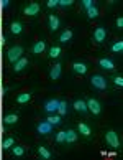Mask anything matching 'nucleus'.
I'll list each match as a JSON object with an SVG mask.
<instances>
[{"label": "nucleus", "instance_id": "obj_15", "mask_svg": "<svg viewBox=\"0 0 123 160\" xmlns=\"http://www.w3.org/2000/svg\"><path fill=\"white\" fill-rule=\"evenodd\" d=\"M77 134H80L82 137H85V139H90L92 137V129H90L89 124L80 122V124H77Z\"/></svg>", "mask_w": 123, "mask_h": 160}, {"label": "nucleus", "instance_id": "obj_29", "mask_svg": "<svg viewBox=\"0 0 123 160\" xmlns=\"http://www.w3.org/2000/svg\"><path fill=\"white\" fill-rule=\"evenodd\" d=\"M110 79H112V82L116 88H123V76L121 74H113Z\"/></svg>", "mask_w": 123, "mask_h": 160}, {"label": "nucleus", "instance_id": "obj_5", "mask_svg": "<svg viewBox=\"0 0 123 160\" xmlns=\"http://www.w3.org/2000/svg\"><path fill=\"white\" fill-rule=\"evenodd\" d=\"M107 35H108L107 28H105L103 25H98L95 30H93L92 38H93V41H95V43H105V40H107Z\"/></svg>", "mask_w": 123, "mask_h": 160}, {"label": "nucleus", "instance_id": "obj_28", "mask_svg": "<svg viewBox=\"0 0 123 160\" xmlns=\"http://www.w3.org/2000/svg\"><path fill=\"white\" fill-rule=\"evenodd\" d=\"M11 152H13V155L15 157H21V155H25V147L23 145H13L11 147Z\"/></svg>", "mask_w": 123, "mask_h": 160}, {"label": "nucleus", "instance_id": "obj_26", "mask_svg": "<svg viewBox=\"0 0 123 160\" xmlns=\"http://www.w3.org/2000/svg\"><path fill=\"white\" fill-rule=\"evenodd\" d=\"M110 50H112L113 53H121L123 51V40L121 38L115 40L113 43H112V46H110Z\"/></svg>", "mask_w": 123, "mask_h": 160}, {"label": "nucleus", "instance_id": "obj_35", "mask_svg": "<svg viewBox=\"0 0 123 160\" xmlns=\"http://www.w3.org/2000/svg\"><path fill=\"white\" fill-rule=\"evenodd\" d=\"M115 27H116V30H121L123 28V17H118V18L115 20Z\"/></svg>", "mask_w": 123, "mask_h": 160}, {"label": "nucleus", "instance_id": "obj_19", "mask_svg": "<svg viewBox=\"0 0 123 160\" xmlns=\"http://www.w3.org/2000/svg\"><path fill=\"white\" fill-rule=\"evenodd\" d=\"M31 98H33V91H23L16 96V102L18 104H26Z\"/></svg>", "mask_w": 123, "mask_h": 160}, {"label": "nucleus", "instance_id": "obj_22", "mask_svg": "<svg viewBox=\"0 0 123 160\" xmlns=\"http://www.w3.org/2000/svg\"><path fill=\"white\" fill-rule=\"evenodd\" d=\"M38 155L41 158H52V157H54V155H52V152L46 145H38Z\"/></svg>", "mask_w": 123, "mask_h": 160}, {"label": "nucleus", "instance_id": "obj_11", "mask_svg": "<svg viewBox=\"0 0 123 160\" xmlns=\"http://www.w3.org/2000/svg\"><path fill=\"white\" fill-rule=\"evenodd\" d=\"M72 71L79 76H84V74H87V71H89V64L85 61H74L72 63Z\"/></svg>", "mask_w": 123, "mask_h": 160}, {"label": "nucleus", "instance_id": "obj_13", "mask_svg": "<svg viewBox=\"0 0 123 160\" xmlns=\"http://www.w3.org/2000/svg\"><path fill=\"white\" fill-rule=\"evenodd\" d=\"M59 27H61V18H59V17L54 15V13L48 15V28H49V32H51V33L56 32Z\"/></svg>", "mask_w": 123, "mask_h": 160}, {"label": "nucleus", "instance_id": "obj_17", "mask_svg": "<svg viewBox=\"0 0 123 160\" xmlns=\"http://www.w3.org/2000/svg\"><path fill=\"white\" fill-rule=\"evenodd\" d=\"M8 28H10V33L11 35H21L23 30H25V25H23L20 20H15V22H11L10 25H8Z\"/></svg>", "mask_w": 123, "mask_h": 160}, {"label": "nucleus", "instance_id": "obj_3", "mask_svg": "<svg viewBox=\"0 0 123 160\" xmlns=\"http://www.w3.org/2000/svg\"><path fill=\"white\" fill-rule=\"evenodd\" d=\"M23 53H25V50H23L21 45H13V46H10L8 51H7V60L10 63H15L23 56Z\"/></svg>", "mask_w": 123, "mask_h": 160}, {"label": "nucleus", "instance_id": "obj_25", "mask_svg": "<svg viewBox=\"0 0 123 160\" xmlns=\"http://www.w3.org/2000/svg\"><path fill=\"white\" fill-rule=\"evenodd\" d=\"M67 112H69L67 101H59V106H57V114L62 117V116H67Z\"/></svg>", "mask_w": 123, "mask_h": 160}, {"label": "nucleus", "instance_id": "obj_31", "mask_svg": "<svg viewBox=\"0 0 123 160\" xmlns=\"http://www.w3.org/2000/svg\"><path fill=\"white\" fill-rule=\"evenodd\" d=\"M59 8H71L74 5V0H57Z\"/></svg>", "mask_w": 123, "mask_h": 160}, {"label": "nucleus", "instance_id": "obj_10", "mask_svg": "<svg viewBox=\"0 0 123 160\" xmlns=\"http://www.w3.org/2000/svg\"><path fill=\"white\" fill-rule=\"evenodd\" d=\"M36 132H38V135H49V134H52V126L46 121H41L36 124Z\"/></svg>", "mask_w": 123, "mask_h": 160}, {"label": "nucleus", "instance_id": "obj_23", "mask_svg": "<svg viewBox=\"0 0 123 160\" xmlns=\"http://www.w3.org/2000/svg\"><path fill=\"white\" fill-rule=\"evenodd\" d=\"M62 55V50L59 48V46H51V48L48 50V58L49 60H56V58H59Z\"/></svg>", "mask_w": 123, "mask_h": 160}, {"label": "nucleus", "instance_id": "obj_14", "mask_svg": "<svg viewBox=\"0 0 123 160\" xmlns=\"http://www.w3.org/2000/svg\"><path fill=\"white\" fill-rule=\"evenodd\" d=\"M46 46H48L46 40H38V41H34V43L31 45V53L33 55H41V53H44Z\"/></svg>", "mask_w": 123, "mask_h": 160}, {"label": "nucleus", "instance_id": "obj_16", "mask_svg": "<svg viewBox=\"0 0 123 160\" xmlns=\"http://www.w3.org/2000/svg\"><path fill=\"white\" fill-rule=\"evenodd\" d=\"M97 63L100 66V69H103V71H115V63L110 58H100Z\"/></svg>", "mask_w": 123, "mask_h": 160}, {"label": "nucleus", "instance_id": "obj_18", "mask_svg": "<svg viewBox=\"0 0 123 160\" xmlns=\"http://www.w3.org/2000/svg\"><path fill=\"white\" fill-rule=\"evenodd\" d=\"M66 132V144L67 145H72L77 142L79 139V134H77V130H74V129H67V130H64Z\"/></svg>", "mask_w": 123, "mask_h": 160}, {"label": "nucleus", "instance_id": "obj_20", "mask_svg": "<svg viewBox=\"0 0 123 160\" xmlns=\"http://www.w3.org/2000/svg\"><path fill=\"white\" fill-rule=\"evenodd\" d=\"M46 122H49L52 127H56V126H61V124H62V119H61V116L56 112V114H48Z\"/></svg>", "mask_w": 123, "mask_h": 160}, {"label": "nucleus", "instance_id": "obj_34", "mask_svg": "<svg viewBox=\"0 0 123 160\" xmlns=\"http://www.w3.org/2000/svg\"><path fill=\"white\" fill-rule=\"evenodd\" d=\"M46 7L48 8H59V5H57V0H48V2H46Z\"/></svg>", "mask_w": 123, "mask_h": 160}, {"label": "nucleus", "instance_id": "obj_33", "mask_svg": "<svg viewBox=\"0 0 123 160\" xmlns=\"http://www.w3.org/2000/svg\"><path fill=\"white\" fill-rule=\"evenodd\" d=\"M80 5H82V8H84V10H89L92 5H95V2H93V0H82Z\"/></svg>", "mask_w": 123, "mask_h": 160}, {"label": "nucleus", "instance_id": "obj_9", "mask_svg": "<svg viewBox=\"0 0 123 160\" xmlns=\"http://www.w3.org/2000/svg\"><path fill=\"white\" fill-rule=\"evenodd\" d=\"M28 66H30V61H28V58L21 56L18 61H15V63H13V68H11V69H13V73L18 74V73H23V71H25Z\"/></svg>", "mask_w": 123, "mask_h": 160}, {"label": "nucleus", "instance_id": "obj_38", "mask_svg": "<svg viewBox=\"0 0 123 160\" xmlns=\"http://www.w3.org/2000/svg\"><path fill=\"white\" fill-rule=\"evenodd\" d=\"M0 27H2V18H0Z\"/></svg>", "mask_w": 123, "mask_h": 160}, {"label": "nucleus", "instance_id": "obj_4", "mask_svg": "<svg viewBox=\"0 0 123 160\" xmlns=\"http://www.w3.org/2000/svg\"><path fill=\"white\" fill-rule=\"evenodd\" d=\"M85 102H87V109H89V112L92 116H100L102 114V102L98 99L89 98V99H85Z\"/></svg>", "mask_w": 123, "mask_h": 160}, {"label": "nucleus", "instance_id": "obj_30", "mask_svg": "<svg viewBox=\"0 0 123 160\" xmlns=\"http://www.w3.org/2000/svg\"><path fill=\"white\" fill-rule=\"evenodd\" d=\"M13 145H15V139L13 137H7V139L3 140V144H2V147H3L5 150H10Z\"/></svg>", "mask_w": 123, "mask_h": 160}, {"label": "nucleus", "instance_id": "obj_12", "mask_svg": "<svg viewBox=\"0 0 123 160\" xmlns=\"http://www.w3.org/2000/svg\"><path fill=\"white\" fill-rule=\"evenodd\" d=\"M61 74H62V63L57 61L56 64H52L51 69H49V79L51 81H56V79L61 78Z\"/></svg>", "mask_w": 123, "mask_h": 160}, {"label": "nucleus", "instance_id": "obj_21", "mask_svg": "<svg viewBox=\"0 0 123 160\" xmlns=\"http://www.w3.org/2000/svg\"><path fill=\"white\" fill-rule=\"evenodd\" d=\"M3 122L7 124V126H15V124L18 122V114H16V112H8V114L3 117Z\"/></svg>", "mask_w": 123, "mask_h": 160}, {"label": "nucleus", "instance_id": "obj_39", "mask_svg": "<svg viewBox=\"0 0 123 160\" xmlns=\"http://www.w3.org/2000/svg\"><path fill=\"white\" fill-rule=\"evenodd\" d=\"M0 86H2V79H0Z\"/></svg>", "mask_w": 123, "mask_h": 160}, {"label": "nucleus", "instance_id": "obj_27", "mask_svg": "<svg viewBox=\"0 0 123 160\" xmlns=\"http://www.w3.org/2000/svg\"><path fill=\"white\" fill-rule=\"evenodd\" d=\"M87 12V18L89 20H93V18H97L98 17V8H97V5H92V7L89 10H85Z\"/></svg>", "mask_w": 123, "mask_h": 160}, {"label": "nucleus", "instance_id": "obj_24", "mask_svg": "<svg viewBox=\"0 0 123 160\" xmlns=\"http://www.w3.org/2000/svg\"><path fill=\"white\" fill-rule=\"evenodd\" d=\"M72 37H74V32L72 30H64L59 35V41H61V43H69V41L72 40Z\"/></svg>", "mask_w": 123, "mask_h": 160}, {"label": "nucleus", "instance_id": "obj_8", "mask_svg": "<svg viewBox=\"0 0 123 160\" xmlns=\"http://www.w3.org/2000/svg\"><path fill=\"white\" fill-rule=\"evenodd\" d=\"M57 106H59V99L51 98V99H46L44 101L43 109H44L46 114H56V112H57Z\"/></svg>", "mask_w": 123, "mask_h": 160}, {"label": "nucleus", "instance_id": "obj_2", "mask_svg": "<svg viewBox=\"0 0 123 160\" xmlns=\"http://www.w3.org/2000/svg\"><path fill=\"white\" fill-rule=\"evenodd\" d=\"M90 86L97 91H107L108 89V81L105 79V76H102V74H92Z\"/></svg>", "mask_w": 123, "mask_h": 160}, {"label": "nucleus", "instance_id": "obj_36", "mask_svg": "<svg viewBox=\"0 0 123 160\" xmlns=\"http://www.w3.org/2000/svg\"><path fill=\"white\" fill-rule=\"evenodd\" d=\"M10 7V0H0V8H8Z\"/></svg>", "mask_w": 123, "mask_h": 160}, {"label": "nucleus", "instance_id": "obj_7", "mask_svg": "<svg viewBox=\"0 0 123 160\" xmlns=\"http://www.w3.org/2000/svg\"><path fill=\"white\" fill-rule=\"evenodd\" d=\"M72 108H74L75 112H79L80 116H87V114H89V109H87V102H85V99H82V98L74 99Z\"/></svg>", "mask_w": 123, "mask_h": 160}, {"label": "nucleus", "instance_id": "obj_6", "mask_svg": "<svg viewBox=\"0 0 123 160\" xmlns=\"http://www.w3.org/2000/svg\"><path fill=\"white\" fill-rule=\"evenodd\" d=\"M39 12H41V5L38 2H30L28 5L23 7V15H26V17H36L39 15Z\"/></svg>", "mask_w": 123, "mask_h": 160}, {"label": "nucleus", "instance_id": "obj_32", "mask_svg": "<svg viewBox=\"0 0 123 160\" xmlns=\"http://www.w3.org/2000/svg\"><path fill=\"white\" fill-rule=\"evenodd\" d=\"M54 140L57 142V144H66V132H64V130L57 132V134L54 135Z\"/></svg>", "mask_w": 123, "mask_h": 160}, {"label": "nucleus", "instance_id": "obj_1", "mask_svg": "<svg viewBox=\"0 0 123 160\" xmlns=\"http://www.w3.org/2000/svg\"><path fill=\"white\" fill-rule=\"evenodd\" d=\"M105 144H107L108 147H112L113 150H118L120 147H121V142H120V137H118V134L115 132V130L112 129H108L107 132H105Z\"/></svg>", "mask_w": 123, "mask_h": 160}, {"label": "nucleus", "instance_id": "obj_37", "mask_svg": "<svg viewBox=\"0 0 123 160\" xmlns=\"http://www.w3.org/2000/svg\"><path fill=\"white\" fill-rule=\"evenodd\" d=\"M7 43V40H5V37H0V50L3 48V45Z\"/></svg>", "mask_w": 123, "mask_h": 160}]
</instances>
